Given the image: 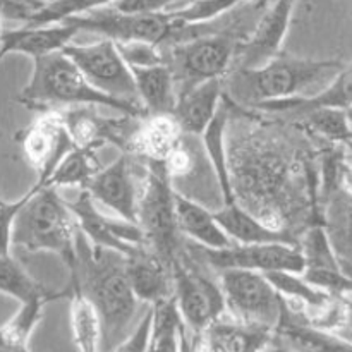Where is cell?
Segmentation results:
<instances>
[{
  "instance_id": "5b68a950",
  "label": "cell",
  "mask_w": 352,
  "mask_h": 352,
  "mask_svg": "<svg viewBox=\"0 0 352 352\" xmlns=\"http://www.w3.org/2000/svg\"><path fill=\"white\" fill-rule=\"evenodd\" d=\"M33 188V196L14 222L12 248L26 253H55L72 274L78 260V220L69 208L67 199L58 195V189L40 188L36 182Z\"/></svg>"
},
{
  "instance_id": "277c9868",
  "label": "cell",
  "mask_w": 352,
  "mask_h": 352,
  "mask_svg": "<svg viewBox=\"0 0 352 352\" xmlns=\"http://www.w3.org/2000/svg\"><path fill=\"white\" fill-rule=\"evenodd\" d=\"M17 102L26 109L36 110L40 113L69 109V107L91 105L110 109L120 116H131L138 119L148 117L146 110L138 103L112 98L93 88L64 52H54L33 58V72L28 85L17 95Z\"/></svg>"
},
{
  "instance_id": "f6af8a7d",
  "label": "cell",
  "mask_w": 352,
  "mask_h": 352,
  "mask_svg": "<svg viewBox=\"0 0 352 352\" xmlns=\"http://www.w3.org/2000/svg\"><path fill=\"white\" fill-rule=\"evenodd\" d=\"M0 352H3V351H2V346H0Z\"/></svg>"
},
{
  "instance_id": "7a4b0ae2",
  "label": "cell",
  "mask_w": 352,
  "mask_h": 352,
  "mask_svg": "<svg viewBox=\"0 0 352 352\" xmlns=\"http://www.w3.org/2000/svg\"><path fill=\"white\" fill-rule=\"evenodd\" d=\"M76 270L69 280L76 282L91 301L102 320L103 347L116 349L127 336L138 311V298L131 287L126 256L117 251L93 246L79 230L76 239Z\"/></svg>"
},
{
  "instance_id": "cb8c5ba5",
  "label": "cell",
  "mask_w": 352,
  "mask_h": 352,
  "mask_svg": "<svg viewBox=\"0 0 352 352\" xmlns=\"http://www.w3.org/2000/svg\"><path fill=\"white\" fill-rule=\"evenodd\" d=\"M175 213L184 239L208 250H227L234 244V241L220 227L215 212L177 192H175Z\"/></svg>"
},
{
  "instance_id": "3957f363",
  "label": "cell",
  "mask_w": 352,
  "mask_h": 352,
  "mask_svg": "<svg viewBox=\"0 0 352 352\" xmlns=\"http://www.w3.org/2000/svg\"><path fill=\"white\" fill-rule=\"evenodd\" d=\"M342 71L340 60L280 54L258 69L230 71L226 78V98L244 109L282 100L313 98L325 91Z\"/></svg>"
},
{
  "instance_id": "4dcf8cb0",
  "label": "cell",
  "mask_w": 352,
  "mask_h": 352,
  "mask_svg": "<svg viewBox=\"0 0 352 352\" xmlns=\"http://www.w3.org/2000/svg\"><path fill=\"white\" fill-rule=\"evenodd\" d=\"M153 325L148 352H181L184 322L181 318L174 298L151 306Z\"/></svg>"
},
{
  "instance_id": "bcb514c9",
  "label": "cell",
  "mask_w": 352,
  "mask_h": 352,
  "mask_svg": "<svg viewBox=\"0 0 352 352\" xmlns=\"http://www.w3.org/2000/svg\"><path fill=\"white\" fill-rule=\"evenodd\" d=\"M0 203H2V199H0Z\"/></svg>"
},
{
  "instance_id": "d4e9b609",
  "label": "cell",
  "mask_w": 352,
  "mask_h": 352,
  "mask_svg": "<svg viewBox=\"0 0 352 352\" xmlns=\"http://www.w3.org/2000/svg\"><path fill=\"white\" fill-rule=\"evenodd\" d=\"M275 340L291 352H352V340L306 325L287 305L280 323L275 329Z\"/></svg>"
},
{
  "instance_id": "ba28073f",
  "label": "cell",
  "mask_w": 352,
  "mask_h": 352,
  "mask_svg": "<svg viewBox=\"0 0 352 352\" xmlns=\"http://www.w3.org/2000/svg\"><path fill=\"white\" fill-rule=\"evenodd\" d=\"M65 21L74 24L79 33L89 31V33L102 34L103 38H109L116 43L144 41L160 48L182 43L191 30V26L179 23L172 10L127 14L119 12L113 7H103Z\"/></svg>"
},
{
  "instance_id": "ac0fdd59",
  "label": "cell",
  "mask_w": 352,
  "mask_h": 352,
  "mask_svg": "<svg viewBox=\"0 0 352 352\" xmlns=\"http://www.w3.org/2000/svg\"><path fill=\"white\" fill-rule=\"evenodd\" d=\"M292 10L294 0H275L274 6L260 17L253 31L241 40L232 71L258 69L282 54Z\"/></svg>"
},
{
  "instance_id": "74e56055",
  "label": "cell",
  "mask_w": 352,
  "mask_h": 352,
  "mask_svg": "<svg viewBox=\"0 0 352 352\" xmlns=\"http://www.w3.org/2000/svg\"><path fill=\"white\" fill-rule=\"evenodd\" d=\"M198 0H119L113 3V9L119 12L127 14H146V12H162V10L181 9Z\"/></svg>"
},
{
  "instance_id": "f546056e",
  "label": "cell",
  "mask_w": 352,
  "mask_h": 352,
  "mask_svg": "<svg viewBox=\"0 0 352 352\" xmlns=\"http://www.w3.org/2000/svg\"><path fill=\"white\" fill-rule=\"evenodd\" d=\"M294 122L302 127L308 136L322 138L332 143H346L352 140V124L346 109L322 107L294 117Z\"/></svg>"
},
{
  "instance_id": "d6a6232c",
  "label": "cell",
  "mask_w": 352,
  "mask_h": 352,
  "mask_svg": "<svg viewBox=\"0 0 352 352\" xmlns=\"http://www.w3.org/2000/svg\"><path fill=\"white\" fill-rule=\"evenodd\" d=\"M102 165L95 157V151L74 148L64 160L58 164L45 188H88L91 179L100 172Z\"/></svg>"
},
{
  "instance_id": "44dd1931",
  "label": "cell",
  "mask_w": 352,
  "mask_h": 352,
  "mask_svg": "<svg viewBox=\"0 0 352 352\" xmlns=\"http://www.w3.org/2000/svg\"><path fill=\"white\" fill-rule=\"evenodd\" d=\"M192 340L198 352H261L275 340V330L223 316Z\"/></svg>"
},
{
  "instance_id": "9c48e42d",
  "label": "cell",
  "mask_w": 352,
  "mask_h": 352,
  "mask_svg": "<svg viewBox=\"0 0 352 352\" xmlns=\"http://www.w3.org/2000/svg\"><path fill=\"white\" fill-rule=\"evenodd\" d=\"M239 43L236 34L222 30L162 48L165 64L174 74L177 96L210 79L227 78L232 71Z\"/></svg>"
},
{
  "instance_id": "e575fe53",
  "label": "cell",
  "mask_w": 352,
  "mask_h": 352,
  "mask_svg": "<svg viewBox=\"0 0 352 352\" xmlns=\"http://www.w3.org/2000/svg\"><path fill=\"white\" fill-rule=\"evenodd\" d=\"M120 55L129 67H153L165 64V54L160 47L144 41L117 43Z\"/></svg>"
},
{
  "instance_id": "4316f807",
  "label": "cell",
  "mask_w": 352,
  "mask_h": 352,
  "mask_svg": "<svg viewBox=\"0 0 352 352\" xmlns=\"http://www.w3.org/2000/svg\"><path fill=\"white\" fill-rule=\"evenodd\" d=\"M138 98L148 116H168L177 103V88L167 64L153 67H131Z\"/></svg>"
},
{
  "instance_id": "1f68e13d",
  "label": "cell",
  "mask_w": 352,
  "mask_h": 352,
  "mask_svg": "<svg viewBox=\"0 0 352 352\" xmlns=\"http://www.w3.org/2000/svg\"><path fill=\"white\" fill-rule=\"evenodd\" d=\"M52 299L38 298L33 301L21 302L16 315L0 327V346L3 352H14L17 349L28 347L31 333L40 323L43 316V308Z\"/></svg>"
},
{
  "instance_id": "83f0119b",
  "label": "cell",
  "mask_w": 352,
  "mask_h": 352,
  "mask_svg": "<svg viewBox=\"0 0 352 352\" xmlns=\"http://www.w3.org/2000/svg\"><path fill=\"white\" fill-rule=\"evenodd\" d=\"M69 301H71L72 340L78 352H102L103 327L95 306L81 292L78 284L69 280Z\"/></svg>"
},
{
  "instance_id": "ee69618b",
  "label": "cell",
  "mask_w": 352,
  "mask_h": 352,
  "mask_svg": "<svg viewBox=\"0 0 352 352\" xmlns=\"http://www.w3.org/2000/svg\"><path fill=\"white\" fill-rule=\"evenodd\" d=\"M347 302V308H349V311H352V301H346Z\"/></svg>"
},
{
  "instance_id": "b9f144b4",
  "label": "cell",
  "mask_w": 352,
  "mask_h": 352,
  "mask_svg": "<svg viewBox=\"0 0 352 352\" xmlns=\"http://www.w3.org/2000/svg\"><path fill=\"white\" fill-rule=\"evenodd\" d=\"M347 116H349V120H351V124H352V107H349V109H347Z\"/></svg>"
},
{
  "instance_id": "e0dca14e",
  "label": "cell",
  "mask_w": 352,
  "mask_h": 352,
  "mask_svg": "<svg viewBox=\"0 0 352 352\" xmlns=\"http://www.w3.org/2000/svg\"><path fill=\"white\" fill-rule=\"evenodd\" d=\"M67 205L78 220L81 234L93 246L117 251L127 256L136 246L146 244V239L136 223L126 222L122 219H112L100 212L96 201L85 189L79 191L78 198L67 201Z\"/></svg>"
},
{
  "instance_id": "ab89813d",
  "label": "cell",
  "mask_w": 352,
  "mask_h": 352,
  "mask_svg": "<svg viewBox=\"0 0 352 352\" xmlns=\"http://www.w3.org/2000/svg\"><path fill=\"white\" fill-rule=\"evenodd\" d=\"M261 352H291V351H289L285 346H282L280 342H277V340H274V342H272L270 346L265 347V349L261 351Z\"/></svg>"
},
{
  "instance_id": "484cf974",
  "label": "cell",
  "mask_w": 352,
  "mask_h": 352,
  "mask_svg": "<svg viewBox=\"0 0 352 352\" xmlns=\"http://www.w3.org/2000/svg\"><path fill=\"white\" fill-rule=\"evenodd\" d=\"M220 227L226 230L227 236L236 244H292L299 246V239L287 232H280L267 223L261 222L258 217L244 210L237 203L226 205L220 212L215 213Z\"/></svg>"
},
{
  "instance_id": "836d02e7",
  "label": "cell",
  "mask_w": 352,
  "mask_h": 352,
  "mask_svg": "<svg viewBox=\"0 0 352 352\" xmlns=\"http://www.w3.org/2000/svg\"><path fill=\"white\" fill-rule=\"evenodd\" d=\"M119 0H47L40 12L30 19V23L23 26H48L57 24L71 17L82 16L91 10L103 9L109 3H116Z\"/></svg>"
},
{
  "instance_id": "7c38bea8",
  "label": "cell",
  "mask_w": 352,
  "mask_h": 352,
  "mask_svg": "<svg viewBox=\"0 0 352 352\" xmlns=\"http://www.w3.org/2000/svg\"><path fill=\"white\" fill-rule=\"evenodd\" d=\"M188 241V239H186ZM188 248L198 260H201L212 272L223 270H251L294 272L302 274L306 268L301 246L292 244H236L227 250H208L188 241Z\"/></svg>"
},
{
  "instance_id": "5bb4252c",
  "label": "cell",
  "mask_w": 352,
  "mask_h": 352,
  "mask_svg": "<svg viewBox=\"0 0 352 352\" xmlns=\"http://www.w3.org/2000/svg\"><path fill=\"white\" fill-rule=\"evenodd\" d=\"M146 174V162L129 153H120L109 167L100 168L88 191L96 203L112 210L119 219L138 226V201Z\"/></svg>"
},
{
  "instance_id": "f1b7e54d",
  "label": "cell",
  "mask_w": 352,
  "mask_h": 352,
  "mask_svg": "<svg viewBox=\"0 0 352 352\" xmlns=\"http://www.w3.org/2000/svg\"><path fill=\"white\" fill-rule=\"evenodd\" d=\"M0 292L19 301V305L38 298H48L52 301L62 298L69 299L71 294L69 287H64L62 291H52L41 285L10 254L9 256L0 254Z\"/></svg>"
},
{
  "instance_id": "d6986e66",
  "label": "cell",
  "mask_w": 352,
  "mask_h": 352,
  "mask_svg": "<svg viewBox=\"0 0 352 352\" xmlns=\"http://www.w3.org/2000/svg\"><path fill=\"white\" fill-rule=\"evenodd\" d=\"M131 287L140 302L155 306L174 298L170 267L148 244H140L126 256Z\"/></svg>"
},
{
  "instance_id": "d590c367",
  "label": "cell",
  "mask_w": 352,
  "mask_h": 352,
  "mask_svg": "<svg viewBox=\"0 0 352 352\" xmlns=\"http://www.w3.org/2000/svg\"><path fill=\"white\" fill-rule=\"evenodd\" d=\"M34 188L31 186L26 191V195L21 196L16 201H2L0 203V254L9 256L10 248H12V229L17 215L26 205L28 199L33 196Z\"/></svg>"
},
{
  "instance_id": "8d00e7d4",
  "label": "cell",
  "mask_w": 352,
  "mask_h": 352,
  "mask_svg": "<svg viewBox=\"0 0 352 352\" xmlns=\"http://www.w3.org/2000/svg\"><path fill=\"white\" fill-rule=\"evenodd\" d=\"M151 325H153V309H146L143 318L136 325V329L131 330L129 336L113 349V352H148L151 337Z\"/></svg>"
},
{
  "instance_id": "9a60e30c",
  "label": "cell",
  "mask_w": 352,
  "mask_h": 352,
  "mask_svg": "<svg viewBox=\"0 0 352 352\" xmlns=\"http://www.w3.org/2000/svg\"><path fill=\"white\" fill-rule=\"evenodd\" d=\"M24 158L34 168L36 184L45 188L62 160L74 150L60 110L43 112L17 134Z\"/></svg>"
},
{
  "instance_id": "30bf717a",
  "label": "cell",
  "mask_w": 352,
  "mask_h": 352,
  "mask_svg": "<svg viewBox=\"0 0 352 352\" xmlns=\"http://www.w3.org/2000/svg\"><path fill=\"white\" fill-rule=\"evenodd\" d=\"M217 277L226 299L227 316L248 325L277 329L287 302L267 275L251 270H223Z\"/></svg>"
},
{
  "instance_id": "7402d4cb",
  "label": "cell",
  "mask_w": 352,
  "mask_h": 352,
  "mask_svg": "<svg viewBox=\"0 0 352 352\" xmlns=\"http://www.w3.org/2000/svg\"><path fill=\"white\" fill-rule=\"evenodd\" d=\"M226 95V78L210 79L177 96L172 112L182 133L201 136L215 119Z\"/></svg>"
},
{
  "instance_id": "ffe728a7",
  "label": "cell",
  "mask_w": 352,
  "mask_h": 352,
  "mask_svg": "<svg viewBox=\"0 0 352 352\" xmlns=\"http://www.w3.org/2000/svg\"><path fill=\"white\" fill-rule=\"evenodd\" d=\"M78 28L69 21L48 26H21L0 34V60L9 54L30 55L31 58L62 52L72 43Z\"/></svg>"
},
{
  "instance_id": "2e32d148",
  "label": "cell",
  "mask_w": 352,
  "mask_h": 352,
  "mask_svg": "<svg viewBox=\"0 0 352 352\" xmlns=\"http://www.w3.org/2000/svg\"><path fill=\"white\" fill-rule=\"evenodd\" d=\"M65 127L76 148L96 151L105 144H113L120 153H127L131 140L141 119L131 116L109 117L98 112V107L79 105L62 109Z\"/></svg>"
},
{
  "instance_id": "8fae6325",
  "label": "cell",
  "mask_w": 352,
  "mask_h": 352,
  "mask_svg": "<svg viewBox=\"0 0 352 352\" xmlns=\"http://www.w3.org/2000/svg\"><path fill=\"white\" fill-rule=\"evenodd\" d=\"M164 167L177 195L192 199L215 213L227 205L219 175L199 136L184 134L177 148L164 162Z\"/></svg>"
},
{
  "instance_id": "7bdbcfd3",
  "label": "cell",
  "mask_w": 352,
  "mask_h": 352,
  "mask_svg": "<svg viewBox=\"0 0 352 352\" xmlns=\"http://www.w3.org/2000/svg\"><path fill=\"white\" fill-rule=\"evenodd\" d=\"M14 352H30V349H28V347H23V349H17V351H14Z\"/></svg>"
},
{
  "instance_id": "4fadbf2b",
  "label": "cell",
  "mask_w": 352,
  "mask_h": 352,
  "mask_svg": "<svg viewBox=\"0 0 352 352\" xmlns=\"http://www.w3.org/2000/svg\"><path fill=\"white\" fill-rule=\"evenodd\" d=\"M62 52L74 62L93 88L112 98L141 105L133 72L120 55L116 41L102 38L96 43H71Z\"/></svg>"
},
{
  "instance_id": "6da1fadb",
  "label": "cell",
  "mask_w": 352,
  "mask_h": 352,
  "mask_svg": "<svg viewBox=\"0 0 352 352\" xmlns=\"http://www.w3.org/2000/svg\"><path fill=\"white\" fill-rule=\"evenodd\" d=\"M308 140L294 120L274 122L230 102L226 141L234 203L299 241L309 227L325 226Z\"/></svg>"
},
{
  "instance_id": "8992f818",
  "label": "cell",
  "mask_w": 352,
  "mask_h": 352,
  "mask_svg": "<svg viewBox=\"0 0 352 352\" xmlns=\"http://www.w3.org/2000/svg\"><path fill=\"white\" fill-rule=\"evenodd\" d=\"M138 227L148 246L157 251L168 267L186 251V239L175 213V191L164 164L158 162H146V174L138 201Z\"/></svg>"
},
{
  "instance_id": "603a6c76",
  "label": "cell",
  "mask_w": 352,
  "mask_h": 352,
  "mask_svg": "<svg viewBox=\"0 0 352 352\" xmlns=\"http://www.w3.org/2000/svg\"><path fill=\"white\" fill-rule=\"evenodd\" d=\"M182 136L184 133L172 113L148 116L141 119L127 153L144 162L164 164L181 143Z\"/></svg>"
},
{
  "instance_id": "f35d334b",
  "label": "cell",
  "mask_w": 352,
  "mask_h": 352,
  "mask_svg": "<svg viewBox=\"0 0 352 352\" xmlns=\"http://www.w3.org/2000/svg\"><path fill=\"white\" fill-rule=\"evenodd\" d=\"M181 352H198L195 340H192V337L189 336L188 330H186V325H184V332H182V339H181Z\"/></svg>"
},
{
  "instance_id": "52a82bcc",
  "label": "cell",
  "mask_w": 352,
  "mask_h": 352,
  "mask_svg": "<svg viewBox=\"0 0 352 352\" xmlns=\"http://www.w3.org/2000/svg\"><path fill=\"white\" fill-rule=\"evenodd\" d=\"M205 268L206 265L189 251L188 241L184 253L170 265L174 301L191 337H199L210 325L227 316L219 277L212 278Z\"/></svg>"
},
{
  "instance_id": "60d3db41",
  "label": "cell",
  "mask_w": 352,
  "mask_h": 352,
  "mask_svg": "<svg viewBox=\"0 0 352 352\" xmlns=\"http://www.w3.org/2000/svg\"><path fill=\"white\" fill-rule=\"evenodd\" d=\"M3 19V0H0V23H2ZM0 34H2V31H0Z\"/></svg>"
}]
</instances>
